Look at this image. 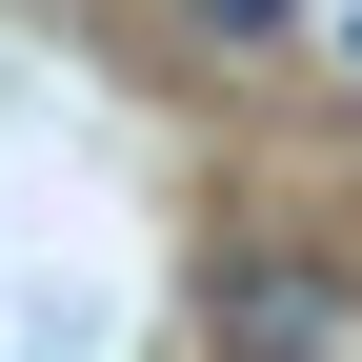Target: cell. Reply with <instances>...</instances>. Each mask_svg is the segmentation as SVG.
Here are the masks:
<instances>
[{"mask_svg":"<svg viewBox=\"0 0 362 362\" xmlns=\"http://www.w3.org/2000/svg\"><path fill=\"white\" fill-rule=\"evenodd\" d=\"M202 362H342V282L302 242H221L202 262Z\"/></svg>","mask_w":362,"mask_h":362,"instance_id":"6da1fadb","label":"cell"},{"mask_svg":"<svg viewBox=\"0 0 362 362\" xmlns=\"http://www.w3.org/2000/svg\"><path fill=\"white\" fill-rule=\"evenodd\" d=\"M181 21H202L221 61H282V40H302V0H181Z\"/></svg>","mask_w":362,"mask_h":362,"instance_id":"7a4b0ae2","label":"cell"}]
</instances>
